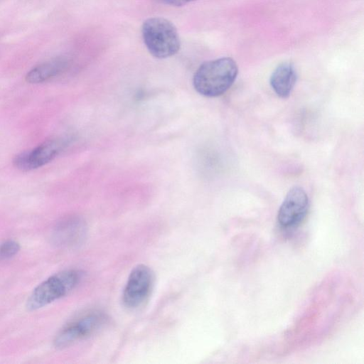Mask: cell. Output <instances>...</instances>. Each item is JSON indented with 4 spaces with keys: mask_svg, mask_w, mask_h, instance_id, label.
Returning a JSON list of instances; mask_svg holds the SVG:
<instances>
[{
    "mask_svg": "<svg viewBox=\"0 0 364 364\" xmlns=\"http://www.w3.org/2000/svg\"><path fill=\"white\" fill-rule=\"evenodd\" d=\"M161 3L172 6H182L188 4L196 0H159Z\"/></svg>",
    "mask_w": 364,
    "mask_h": 364,
    "instance_id": "12",
    "label": "cell"
},
{
    "mask_svg": "<svg viewBox=\"0 0 364 364\" xmlns=\"http://www.w3.org/2000/svg\"><path fill=\"white\" fill-rule=\"evenodd\" d=\"M296 81V72L291 63H283L272 72L269 82L274 92L282 98L289 97Z\"/></svg>",
    "mask_w": 364,
    "mask_h": 364,
    "instance_id": "9",
    "label": "cell"
},
{
    "mask_svg": "<svg viewBox=\"0 0 364 364\" xmlns=\"http://www.w3.org/2000/svg\"><path fill=\"white\" fill-rule=\"evenodd\" d=\"M309 198L305 191L294 186L286 195L277 214V222L284 230L299 226L306 218L309 210Z\"/></svg>",
    "mask_w": 364,
    "mask_h": 364,
    "instance_id": "5",
    "label": "cell"
},
{
    "mask_svg": "<svg viewBox=\"0 0 364 364\" xmlns=\"http://www.w3.org/2000/svg\"><path fill=\"white\" fill-rule=\"evenodd\" d=\"M68 60L58 57L42 63L28 71L25 77L30 84L46 82L62 73L68 66Z\"/></svg>",
    "mask_w": 364,
    "mask_h": 364,
    "instance_id": "10",
    "label": "cell"
},
{
    "mask_svg": "<svg viewBox=\"0 0 364 364\" xmlns=\"http://www.w3.org/2000/svg\"><path fill=\"white\" fill-rule=\"evenodd\" d=\"M82 273L68 269L56 273L39 284L29 296L26 308L29 311L39 309L70 292L79 284Z\"/></svg>",
    "mask_w": 364,
    "mask_h": 364,
    "instance_id": "3",
    "label": "cell"
},
{
    "mask_svg": "<svg viewBox=\"0 0 364 364\" xmlns=\"http://www.w3.org/2000/svg\"><path fill=\"white\" fill-rule=\"evenodd\" d=\"M141 35L146 48L156 58L165 59L180 50L181 41L174 24L163 17H151L144 21Z\"/></svg>",
    "mask_w": 364,
    "mask_h": 364,
    "instance_id": "2",
    "label": "cell"
},
{
    "mask_svg": "<svg viewBox=\"0 0 364 364\" xmlns=\"http://www.w3.org/2000/svg\"><path fill=\"white\" fill-rule=\"evenodd\" d=\"M105 316L100 312L88 313L65 325L54 340L58 348L68 347L97 331L105 323Z\"/></svg>",
    "mask_w": 364,
    "mask_h": 364,
    "instance_id": "4",
    "label": "cell"
},
{
    "mask_svg": "<svg viewBox=\"0 0 364 364\" xmlns=\"http://www.w3.org/2000/svg\"><path fill=\"white\" fill-rule=\"evenodd\" d=\"M86 230L85 222L76 216L61 220L55 228L54 240L60 245H73L84 237Z\"/></svg>",
    "mask_w": 364,
    "mask_h": 364,
    "instance_id": "8",
    "label": "cell"
},
{
    "mask_svg": "<svg viewBox=\"0 0 364 364\" xmlns=\"http://www.w3.org/2000/svg\"><path fill=\"white\" fill-rule=\"evenodd\" d=\"M65 146V139L46 141L32 149L17 154L13 160V164L16 168L22 171L36 169L51 161Z\"/></svg>",
    "mask_w": 364,
    "mask_h": 364,
    "instance_id": "7",
    "label": "cell"
},
{
    "mask_svg": "<svg viewBox=\"0 0 364 364\" xmlns=\"http://www.w3.org/2000/svg\"><path fill=\"white\" fill-rule=\"evenodd\" d=\"M20 250L18 242L9 240L0 245V259H6L15 256Z\"/></svg>",
    "mask_w": 364,
    "mask_h": 364,
    "instance_id": "11",
    "label": "cell"
},
{
    "mask_svg": "<svg viewBox=\"0 0 364 364\" xmlns=\"http://www.w3.org/2000/svg\"><path fill=\"white\" fill-rule=\"evenodd\" d=\"M153 281L154 274L148 266L141 264L134 267L123 291L124 306L131 309L140 306L149 296Z\"/></svg>",
    "mask_w": 364,
    "mask_h": 364,
    "instance_id": "6",
    "label": "cell"
},
{
    "mask_svg": "<svg viewBox=\"0 0 364 364\" xmlns=\"http://www.w3.org/2000/svg\"><path fill=\"white\" fill-rule=\"evenodd\" d=\"M237 73V65L231 58L223 57L205 61L194 73L193 85L201 95L218 97L230 89Z\"/></svg>",
    "mask_w": 364,
    "mask_h": 364,
    "instance_id": "1",
    "label": "cell"
}]
</instances>
